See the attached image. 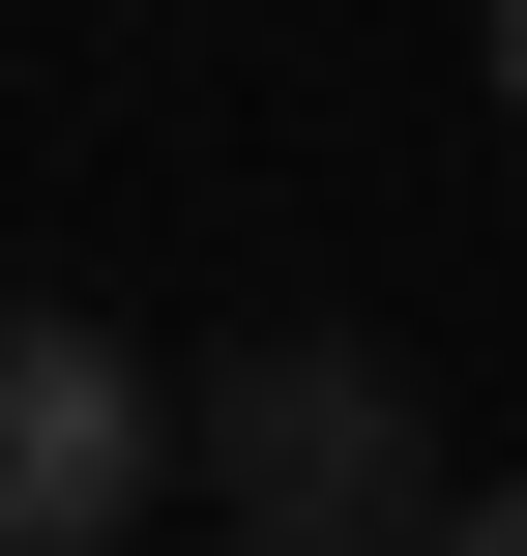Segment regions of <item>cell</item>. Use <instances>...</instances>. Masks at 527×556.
Here are the masks:
<instances>
[{
  "label": "cell",
  "mask_w": 527,
  "mask_h": 556,
  "mask_svg": "<svg viewBox=\"0 0 527 556\" xmlns=\"http://www.w3.org/2000/svg\"><path fill=\"white\" fill-rule=\"evenodd\" d=\"M469 88H499V117H527V0H499V29H469Z\"/></svg>",
  "instance_id": "obj_4"
},
{
  "label": "cell",
  "mask_w": 527,
  "mask_h": 556,
  "mask_svg": "<svg viewBox=\"0 0 527 556\" xmlns=\"http://www.w3.org/2000/svg\"><path fill=\"white\" fill-rule=\"evenodd\" d=\"M205 498H235V556H440V410L352 352V323H264L235 381H205Z\"/></svg>",
  "instance_id": "obj_1"
},
{
  "label": "cell",
  "mask_w": 527,
  "mask_h": 556,
  "mask_svg": "<svg viewBox=\"0 0 527 556\" xmlns=\"http://www.w3.org/2000/svg\"><path fill=\"white\" fill-rule=\"evenodd\" d=\"M440 556H527V469H469V498H440Z\"/></svg>",
  "instance_id": "obj_3"
},
{
  "label": "cell",
  "mask_w": 527,
  "mask_h": 556,
  "mask_svg": "<svg viewBox=\"0 0 527 556\" xmlns=\"http://www.w3.org/2000/svg\"><path fill=\"white\" fill-rule=\"evenodd\" d=\"M147 469H176L147 352H117L88 293H0V556H117V528H147Z\"/></svg>",
  "instance_id": "obj_2"
}]
</instances>
